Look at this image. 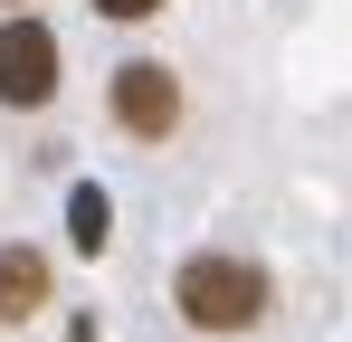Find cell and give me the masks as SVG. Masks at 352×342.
<instances>
[{
	"mask_svg": "<svg viewBox=\"0 0 352 342\" xmlns=\"http://www.w3.org/2000/svg\"><path fill=\"white\" fill-rule=\"evenodd\" d=\"M0 10H19V0H0Z\"/></svg>",
	"mask_w": 352,
	"mask_h": 342,
	"instance_id": "ba28073f",
	"label": "cell"
},
{
	"mask_svg": "<svg viewBox=\"0 0 352 342\" xmlns=\"http://www.w3.org/2000/svg\"><path fill=\"white\" fill-rule=\"evenodd\" d=\"M105 238H115V200H105L96 181H76V190H67V247H76V257H105Z\"/></svg>",
	"mask_w": 352,
	"mask_h": 342,
	"instance_id": "5b68a950",
	"label": "cell"
},
{
	"mask_svg": "<svg viewBox=\"0 0 352 342\" xmlns=\"http://www.w3.org/2000/svg\"><path fill=\"white\" fill-rule=\"evenodd\" d=\"M115 124L133 133V143H172L181 133V76L162 67V57L115 67Z\"/></svg>",
	"mask_w": 352,
	"mask_h": 342,
	"instance_id": "3957f363",
	"label": "cell"
},
{
	"mask_svg": "<svg viewBox=\"0 0 352 342\" xmlns=\"http://www.w3.org/2000/svg\"><path fill=\"white\" fill-rule=\"evenodd\" d=\"M267 266H248V257H229V247H200V257H181L172 276V304L190 333H248V323H267Z\"/></svg>",
	"mask_w": 352,
	"mask_h": 342,
	"instance_id": "6da1fadb",
	"label": "cell"
},
{
	"mask_svg": "<svg viewBox=\"0 0 352 342\" xmlns=\"http://www.w3.org/2000/svg\"><path fill=\"white\" fill-rule=\"evenodd\" d=\"M48 304V257L38 247H0V323H29Z\"/></svg>",
	"mask_w": 352,
	"mask_h": 342,
	"instance_id": "277c9868",
	"label": "cell"
},
{
	"mask_svg": "<svg viewBox=\"0 0 352 342\" xmlns=\"http://www.w3.org/2000/svg\"><path fill=\"white\" fill-rule=\"evenodd\" d=\"M96 10H105V19H153L162 0H96Z\"/></svg>",
	"mask_w": 352,
	"mask_h": 342,
	"instance_id": "8992f818",
	"label": "cell"
},
{
	"mask_svg": "<svg viewBox=\"0 0 352 342\" xmlns=\"http://www.w3.org/2000/svg\"><path fill=\"white\" fill-rule=\"evenodd\" d=\"M58 76H67L58 29L29 19V10H10V19H0V105H10V114H38L48 95H58Z\"/></svg>",
	"mask_w": 352,
	"mask_h": 342,
	"instance_id": "7a4b0ae2",
	"label": "cell"
},
{
	"mask_svg": "<svg viewBox=\"0 0 352 342\" xmlns=\"http://www.w3.org/2000/svg\"><path fill=\"white\" fill-rule=\"evenodd\" d=\"M67 342H96V323H86V314H76V323H67Z\"/></svg>",
	"mask_w": 352,
	"mask_h": 342,
	"instance_id": "52a82bcc",
	"label": "cell"
}]
</instances>
